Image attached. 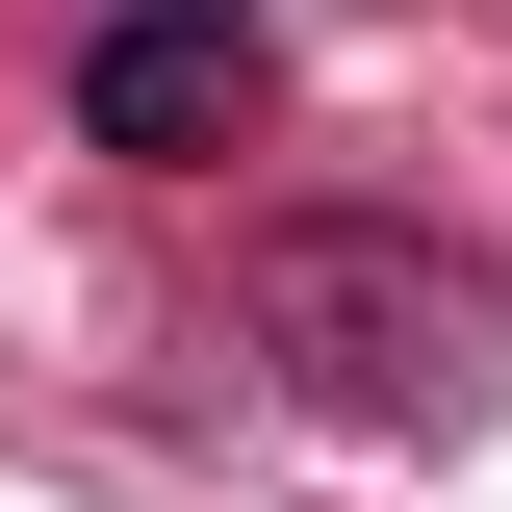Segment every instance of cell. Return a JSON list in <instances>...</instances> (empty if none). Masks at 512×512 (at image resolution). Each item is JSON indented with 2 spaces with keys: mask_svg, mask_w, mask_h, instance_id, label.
<instances>
[{
  "mask_svg": "<svg viewBox=\"0 0 512 512\" xmlns=\"http://www.w3.org/2000/svg\"><path fill=\"white\" fill-rule=\"evenodd\" d=\"M256 103H282V52H256L231 0H128L103 52H77V128H103V154H154V180H205Z\"/></svg>",
  "mask_w": 512,
  "mask_h": 512,
  "instance_id": "obj_2",
  "label": "cell"
},
{
  "mask_svg": "<svg viewBox=\"0 0 512 512\" xmlns=\"http://www.w3.org/2000/svg\"><path fill=\"white\" fill-rule=\"evenodd\" d=\"M231 333L282 359V410H333V436H461V410H487V359H512L487 256H436V231H359V205L256 231V256H231Z\"/></svg>",
  "mask_w": 512,
  "mask_h": 512,
  "instance_id": "obj_1",
  "label": "cell"
}]
</instances>
